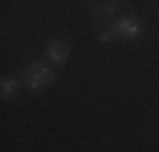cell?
Instances as JSON below:
<instances>
[{
	"label": "cell",
	"instance_id": "1",
	"mask_svg": "<svg viewBox=\"0 0 159 152\" xmlns=\"http://www.w3.org/2000/svg\"><path fill=\"white\" fill-rule=\"evenodd\" d=\"M56 69L51 66V61H30L23 71V81L30 91H43L51 84H56Z\"/></svg>",
	"mask_w": 159,
	"mask_h": 152
},
{
	"label": "cell",
	"instance_id": "2",
	"mask_svg": "<svg viewBox=\"0 0 159 152\" xmlns=\"http://www.w3.org/2000/svg\"><path fill=\"white\" fill-rule=\"evenodd\" d=\"M111 28H114V33L119 38H124V41H139V38L144 36L142 21H136V18H131V15H119L111 23Z\"/></svg>",
	"mask_w": 159,
	"mask_h": 152
},
{
	"label": "cell",
	"instance_id": "3",
	"mask_svg": "<svg viewBox=\"0 0 159 152\" xmlns=\"http://www.w3.org/2000/svg\"><path fill=\"white\" fill-rule=\"evenodd\" d=\"M121 8H124L121 0H93L91 13H93L96 21H109V18H114Z\"/></svg>",
	"mask_w": 159,
	"mask_h": 152
},
{
	"label": "cell",
	"instance_id": "4",
	"mask_svg": "<svg viewBox=\"0 0 159 152\" xmlns=\"http://www.w3.org/2000/svg\"><path fill=\"white\" fill-rule=\"evenodd\" d=\"M68 56H71V46H68L66 41H61V38L51 41L48 48H46V59H48L51 64H56V66H63V64L68 61Z\"/></svg>",
	"mask_w": 159,
	"mask_h": 152
},
{
	"label": "cell",
	"instance_id": "5",
	"mask_svg": "<svg viewBox=\"0 0 159 152\" xmlns=\"http://www.w3.org/2000/svg\"><path fill=\"white\" fill-rule=\"evenodd\" d=\"M18 89H20V81H18L15 76H5L3 84H0V94H3V99L15 97V91H18Z\"/></svg>",
	"mask_w": 159,
	"mask_h": 152
},
{
	"label": "cell",
	"instance_id": "6",
	"mask_svg": "<svg viewBox=\"0 0 159 152\" xmlns=\"http://www.w3.org/2000/svg\"><path fill=\"white\" fill-rule=\"evenodd\" d=\"M116 38H119V36L114 33V28H111V26H109L106 31H98V33H96V41H98V43H114Z\"/></svg>",
	"mask_w": 159,
	"mask_h": 152
}]
</instances>
